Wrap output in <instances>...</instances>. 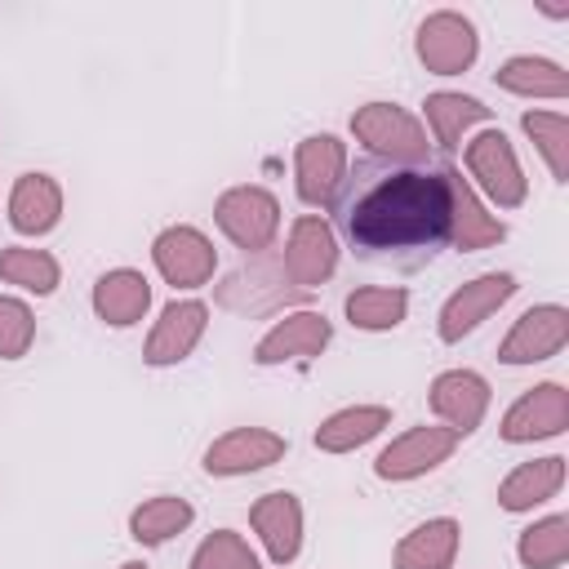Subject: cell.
<instances>
[{
    "label": "cell",
    "instance_id": "52a82bcc",
    "mask_svg": "<svg viewBox=\"0 0 569 569\" xmlns=\"http://www.w3.org/2000/svg\"><path fill=\"white\" fill-rule=\"evenodd\" d=\"M516 289H520V280L511 271H485V276H471L467 284H458L436 311L440 342H462L467 333H476L493 311H502L516 298Z\"/></svg>",
    "mask_w": 569,
    "mask_h": 569
},
{
    "label": "cell",
    "instance_id": "4fadbf2b",
    "mask_svg": "<svg viewBox=\"0 0 569 569\" xmlns=\"http://www.w3.org/2000/svg\"><path fill=\"white\" fill-rule=\"evenodd\" d=\"M569 427V391L565 382H538L511 400V409L498 422V436L507 445H533V440H556Z\"/></svg>",
    "mask_w": 569,
    "mask_h": 569
},
{
    "label": "cell",
    "instance_id": "83f0119b",
    "mask_svg": "<svg viewBox=\"0 0 569 569\" xmlns=\"http://www.w3.org/2000/svg\"><path fill=\"white\" fill-rule=\"evenodd\" d=\"M342 311H347L351 329L391 333L409 316V289H400V284H360L342 298Z\"/></svg>",
    "mask_w": 569,
    "mask_h": 569
},
{
    "label": "cell",
    "instance_id": "d6986e66",
    "mask_svg": "<svg viewBox=\"0 0 569 569\" xmlns=\"http://www.w3.org/2000/svg\"><path fill=\"white\" fill-rule=\"evenodd\" d=\"M249 525L271 565H293L302 551V502L289 489H271L249 507Z\"/></svg>",
    "mask_w": 569,
    "mask_h": 569
},
{
    "label": "cell",
    "instance_id": "5bb4252c",
    "mask_svg": "<svg viewBox=\"0 0 569 569\" xmlns=\"http://www.w3.org/2000/svg\"><path fill=\"white\" fill-rule=\"evenodd\" d=\"M284 453H289V440H284L280 431H271V427H231V431H222V436L204 449L200 467H204L209 476L236 480V476H253V471L276 467Z\"/></svg>",
    "mask_w": 569,
    "mask_h": 569
},
{
    "label": "cell",
    "instance_id": "8fae6325",
    "mask_svg": "<svg viewBox=\"0 0 569 569\" xmlns=\"http://www.w3.org/2000/svg\"><path fill=\"white\" fill-rule=\"evenodd\" d=\"M489 400H493V387L485 373L476 369H440L427 387V405L431 413L440 418V427H449L458 440L480 431L485 413H489Z\"/></svg>",
    "mask_w": 569,
    "mask_h": 569
},
{
    "label": "cell",
    "instance_id": "3957f363",
    "mask_svg": "<svg viewBox=\"0 0 569 569\" xmlns=\"http://www.w3.org/2000/svg\"><path fill=\"white\" fill-rule=\"evenodd\" d=\"M462 164H467V182L476 187V196L489 209H520L529 200V178H525L520 156L502 129L489 124V129L471 133L462 147Z\"/></svg>",
    "mask_w": 569,
    "mask_h": 569
},
{
    "label": "cell",
    "instance_id": "2e32d148",
    "mask_svg": "<svg viewBox=\"0 0 569 569\" xmlns=\"http://www.w3.org/2000/svg\"><path fill=\"white\" fill-rule=\"evenodd\" d=\"M333 342V325L325 311H311V307H298V311H284L253 347V365L262 369H276V365H293V360H316L325 347Z\"/></svg>",
    "mask_w": 569,
    "mask_h": 569
},
{
    "label": "cell",
    "instance_id": "30bf717a",
    "mask_svg": "<svg viewBox=\"0 0 569 569\" xmlns=\"http://www.w3.org/2000/svg\"><path fill=\"white\" fill-rule=\"evenodd\" d=\"M151 262H156V271H160L164 284H173V289H200L218 271V249H213V240L200 227L173 222V227H164L151 240Z\"/></svg>",
    "mask_w": 569,
    "mask_h": 569
},
{
    "label": "cell",
    "instance_id": "ba28073f",
    "mask_svg": "<svg viewBox=\"0 0 569 569\" xmlns=\"http://www.w3.org/2000/svg\"><path fill=\"white\" fill-rule=\"evenodd\" d=\"M458 445H462V440H458L449 427H440V422L409 427V431H400L391 445L378 449V458H373V476H378V480H391V485L422 480V476H431L436 467H445V462L453 458Z\"/></svg>",
    "mask_w": 569,
    "mask_h": 569
},
{
    "label": "cell",
    "instance_id": "f1b7e54d",
    "mask_svg": "<svg viewBox=\"0 0 569 569\" xmlns=\"http://www.w3.org/2000/svg\"><path fill=\"white\" fill-rule=\"evenodd\" d=\"M0 280L22 289V293H36V298H49L58 284H62V267L49 249H36V244H4L0 249Z\"/></svg>",
    "mask_w": 569,
    "mask_h": 569
},
{
    "label": "cell",
    "instance_id": "d4e9b609",
    "mask_svg": "<svg viewBox=\"0 0 569 569\" xmlns=\"http://www.w3.org/2000/svg\"><path fill=\"white\" fill-rule=\"evenodd\" d=\"M391 427V405H342L316 422L311 440L320 453H356L360 445L378 440Z\"/></svg>",
    "mask_w": 569,
    "mask_h": 569
},
{
    "label": "cell",
    "instance_id": "9c48e42d",
    "mask_svg": "<svg viewBox=\"0 0 569 569\" xmlns=\"http://www.w3.org/2000/svg\"><path fill=\"white\" fill-rule=\"evenodd\" d=\"M338 231L329 227L325 213H302L293 218L289 227V240H284V253H280V267L289 276L293 289H320L333 271H338Z\"/></svg>",
    "mask_w": 569,
    "mask_h": 569
},
{
    "label": "cell",
    "instance_id": "7a4b0ae2",
    "mask_svg": "<svg viewBox=\"0 0 569 569\" xmlns=\"http://www.w3.org/2000/svg\"><path fill=\"white\" fill-rule=\"evenodd\" d=\"M351 138L378 156V160H391L400 169H422V160L431 156V138L422 129V120L413 111H405L400 102H365L351 111Z\"/></svg>",
    "mask_w": 569,
    "mask_h": 569
},
{
    "label": "cell",
    "instance_id": "6da1fadb",
    "mask_svg": "<svg viewBox=\"0 0 569 569\" xmlns=\"http://www.w3.org/2000/svg\"><path fill=\"white\" fill-rule=\"evenodd\" d=\"M347 240L369 258H431L449 240V191L431 169H391L342 209Z\"/></svg>",
    "mask_w": 569,
    "mask_h": 569
},
{
    "label": "cell",
    "instance_id": "ac0fdd59",
    "mask_svg": "<svg viewBox=\"0 0 569 569\" xmlns=\"http://www.w3.org/2000/svg\"><path fill=\"white\" fill-rule=\"evenodd\" d=\"M440 178H445V191H449V244L458 253H476V249H489V244L507 240L502 218L489 213V204L476 196V187L462 178L458 164H445Z\"/></svg>",
    "mask_w": 569,
    "mask_h": 569
},
{
    "label": "cell",
    "instance_id": "7402d4cb",
    "mask_svg": "<svg viewBox=\"0 0 569 569\" xmlns=\"http://www.w3.org/2000/svg\"><path fill=\"white\" fill-rule=\"evenodd\" d=\"M489 116H493V111H489L480 98L453 93V89H436V93H427V102H422V129H427L431 147H440V151L462 147L476 124H489Z\"/></svg>",
    "mask_w": 569,
    "mask_h": 569
},
{
    "label": "cell",
    "instance_id": "d6a6232c",
    "mask_svg": "<svg viewBox=\"0 0 569 569\" xmlns=\"http://www.w3.org/2000/svg\"><path fill=\"white\" fill-rule=\"evenodd\" d=\"M36 342V311L18 293H0V360H22Z\"/></svg>",
    "mask_w": 569,
    "mask_h": 569
},
{
    "label": "cell",
    "instance_id": "44dd1931",
    "mask_svg": "<svg viewBox=\"0 0 569 569\" xmlns=\"http://www.w3.org/2000/svg\"><path fill=\"white\" fill-rule=\"evenodd\" d=\"M62 222V187L53 173H18L9 187V227L18 236H49Z\"/></svg>",
    "mask_w": 569,
    "mask_h": 569
},
{
    "label": "cell",
    "instance_id": "1f68e13d",
    "mask_svg": "<svg viewBox=\"0 0 569 569\" xmlns=\"http://www.w3.org/2000/svg\"><path fill=\"white\" fill-rule=\"evenodd\" d=\"M187 569H262L258 551L244 542V533L236 529H213L200 538V547L191 551Z\"/></svg>",
    "mask_w": 569,
    "mask_h": 569
},
{
    "label": "cell",
    "instance_id": "cb8c5ba5",
    "mask_svg": "<svg viewBox=\"0 0 569 569\" xmlns=\"http://www.w3.org/2000/svg\"><path fill=\"white\" fill-rule=\"evenodd\" d=\"M458 547H462V525L453 516H431L396 542L391 569H449L458 560Z\"/></svg>",
    "mask_w": 569,
    "mask_h": 569
},
{
    "label": "cell",
    "instance_id": "ffe728a7",
    "mask_svg": "<svg viewBox=\"0 0 569 569\" xmlns=\"http://www.w3.org/2000/svg\"><path fill=\"white\" fill-rule=\"evenodd\" d=\"M89 307L102 325L111 329H133L147 311H151V280L133 267H111L93 280V293H89Z\"/></svg>",
    "mask_w": 569,
    "mask_h": 569
},
{
    "label": "cell",
    "instance_id": "603a6c76",
    "mask_svg": "<svg viewBox=\"0 0 569 569\" xmlns=\"http://www.w3.org/2000/svg\"><path fill=\"white\" fill-rule=\"evenodd\" d=\"M560 489H565V458H560V453L529 458V462H516V467L502 476V485H498V507L511 511V516H525V511L551 502Z\"/></svg>",
    "mask_w": 569,
    "mask_h": 569
},
{
    "label": "cell",
    "instance_id": "9a60e30c",
    "mask_svg": "<svg viewBox=\"0 0 569 569\" xmlns=\"http://www.w3.org/2000/svg\"><path fill=\"white\" fill-rule=\"evenodd\" d=\"M293 293H302V289L289 284V276H284L280 258H271V249L267 253H253L240 271H231L218 284V302L231 307V311H240V316H267V311L284 307Z\"/></svg>",
    "mask_w": 569,
    "mask_h": 569
},
{
    "label": "cell",
    "instance_id": "e0dca14e",
    "mask_svg": "<svg viewBox=\"0 0 569 569\" xmlns=\"http://www.w3.org/2000/svg\"><path fill=\"white\" fill-rule=\"evenodd\" d=\"M569 342V311L560 302H538L529 311H520V320L507 329L498 360L520 369V365H542L551 356H560Z\"/></svg>",
    "mask_w": 569,
    "mask_h": 569
},
{
    "label": "cell",
    "instance_id": "8992f818",
    "mask_svg": "<svg viewBox=\"0 0 569 569\" xmlns=\"http://www.w3.org/2000/svg\"><path fill=\"white\" fill-rule=\"evenodd\" d=\"M351 173V151L338 133H307L293 147V187L311 209H333Z\"/></svg>",
    "mask_w": 569,
    "mask_h": 569
},
{
    "label": "cell",
    "instance_id": "5b68a950",
    "mask_svg": "<svg viewBox=\"0 0 569 569\" xmlns=\"http://www.w3.org/2000/svg\"><path fill=\"white\" fill-rule=\"evenodd\" d=\"M413 53L431 76H462L480 58V31L458 9H431L413 31Z\"/></svg>",
    "mask_w": 569,
    "mask_h": 569
},
{
    "label": "cell",
    "instance_id": "4316f807",
    "mask_svg": "<svg viewBox=\"0 0 569 569\" xmlns=\"http://www.w3.org/2000/svg\"><path fill=\"white\" fill-rule=\"evenodd\" d=\"M196 525V507L178 493H156V498H142L133 511H129V538L138 547H164L169 538L187 533Z\"/></svg>",
    "mask_w": 569,
    "mask_h": 569
},
{
    "label": "cell",
    "instance_id": "836d02e7",
    "mask_svg": "<svg viewBox=\"0 0 569 569\" xmlns=\"http://www.w3.org/2000/svg\"><path fill=\"white\" fill-rule=\"evenodd\" d=\"M120 569H147V565H142V560H124Z\"/></svg>",
    "mask_w": 569,
    "mask_h": 569
},
{
    "label": "cell",
    "instance_id": "f546056e",
    "mask_svg": "<svg viewBox=\"0 0 569 569\" xmlns=\"http://www.w3.org/2000/svg\"><path fill=\"white\" fill-rule=\"evenodd\" d=\"M516 560L525 569H565V560H569V516L551 511V516L525 525L520 538H516Z\"/></svg>",
    "mask_w": 569,
    "mask_h": 569
},
{
    "label": "cell",
    "instance_id": "7c38bea8",
    "mask_svg": "<svg viewBox=\"0 0 569 569\" xmlns=\"http://www.w3.org/2000/svg\"><path fill=\"white\" fill-rule=\"evenodd\" d=\"M204 329H209V307L200 298H173V302H164L160 316H156V325H151V333H147V342H142V365H151V369L182 365L200 347Z\"/></svg>",
    "mask_w": 569,
    "mask_h": 569
},
{
    "label": "cell",
    "instance_id": "484cf974",
    "mask_svg": "<svg viewBox=\"0 0 569 569\" xmlns=\"http://www.w3.org/2000/svg\"><path fill=\"white\" fill-rule=\"evenodd\" d=\"M493 84L502 93H516V98H551V102L569 98V71L542 53H516V58L498 62Z\"/></svg>",
    "mask_w": 569,
    "mask_h": 569
},
{
    "label": "cell",
    "instance_id": "4dcf8cb0",
    "mask_svg": "<svg viewBox=\"0 0 569 569\" xmlns=\"http://www.w3.org/2000/svg\"><path fill=\"white\" fill-rule=\"evenodd\" d=\"M520 129L533 142V151L542 156L551 182L565 187L569 182V120H565V111H525Z\"/></svg>",
    "mask_w": 569,
    "mask_h": 569
},
{
    "label": "cell",
    "instance_id": "277c9868",
    "mask_svg": "<svg viewBox=\"0 0 569 569\" xmlns=\"http://www.w3.org/2000/svg\"><path fill=\"white\" fill-rule=\"evenodd\" d=\"M213 222L236 249H244L253 258V253H267L280 236V200L258 182H240L218 196Z\"/></svg>",
    "mask_w": 569,
    "mask_h": 569
}]
</instances>
